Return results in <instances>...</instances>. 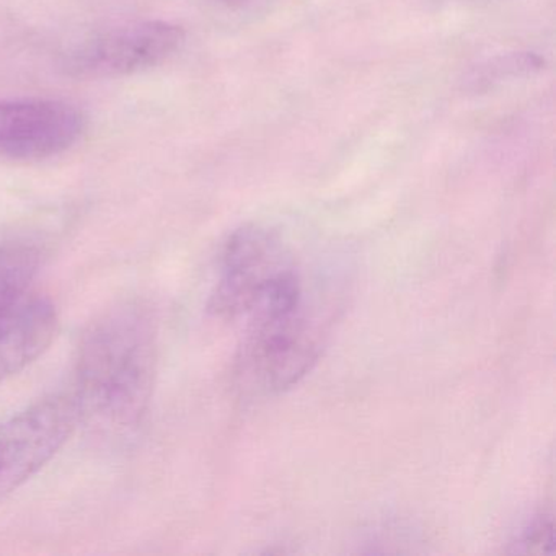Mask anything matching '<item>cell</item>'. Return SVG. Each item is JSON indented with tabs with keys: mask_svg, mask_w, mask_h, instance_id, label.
I'll return each mask as SVG.
<instances>
[{
	"mask_svg": "<svg viewBox=\"0 0 556 556\" xmlns=\"http://www.w3.org/2000/svg\"><path fill=\"white\" fill-rule=\"evenodd\" d=\"M324 340V321L305 295L265 308L249 318L240 350V377L265 395L285 392L311 372Z\"/></svg>",
	"mask_w": 556,
	"mask_h": 556,
	"instance_id": "cell-2",
	"label": "cell"
},
{
	"mask_svg": "<svg viewBox=\"0 0 556 556\" xmlns=\"http://www.w3.org/2000/svg\"><path fill=\"white\" fill-rule=\"evenodd\" d=\"M86 129L76 106L60 100H4L0 102V155L35 161L73 148Z\"/></svg>",
	"mask_w": 556,
	"mask_h": 556,
	"instance_id": "cell-6",
	"label": "cell"
},
{
	"mask_svg": "<svg viewBox=\"0 0 556 556\" xmlns=\"http://www.w3.org/2000/svg\"><path fill=\"white\" fill-rule=\"evenodd\" d=\"M79 425L73 396L53 395L0 422V500L38 473Z\"/></svg>",
	"mask_w": 556,
	"mask_h": 556,
	"instance_id": "cell-5",
	"label": "cell"
},
{
	"mask_svg": "<svg viewBox=\"0 0 556 556\" xmlns=\"http://www.w3.org/2000/svg\"><path fill=\"white\" fill-rule=\"evenodd\" d=\"M58 327L54 305L31 292L0 315V382L37 361L53 343Z\"/></svg>",
	"mask_w": 556,
	"mask_h": 556,
	"instance_id": "cell-7",
	"label": "cell"
},
{
	"mask_svg": "<svg viewBox=\"0 0 556 556\" xmlns=\"http://www.w3.org/2000/svg\"><path fill=\"white\" fill-rule=\"evenodd\" d=\"M301 281L278 233L243 226L227 239L210 308L223 318L250 317L256 308Z\"/></svg>",
	"mask_w": 556,
	"mask_h": 556,
	"instance_id": "cell-3",
	"label": "cell"
},
{
	"mask_svg": "<svg viewBox=\"0 0 556 556\" xmlns=\"http://www.w3.org/2000/svg\"><path fill=\"white\" fill-rule=\"evenodd\" d=\"M457 2H478V0H457Z\"/></svg>",
	"mask_w": 556,
	"mask_h": 556,
	"instance_id": "cell-11",
	"label": "cell"
},
{
	"mask_svg": "<svg viewBox=\"0 0 556 556\" xmlns=\"http://www.w3.org/2000/svg\"><path fill=\"white\" fill-rule=\"evenodd\" d=\"M38 262L40 256L34 247L14 245L0 249V315L30 292Z\"/></svg>",
	"mask_w": 556,
	"mask_h": 556,
	"instance_id": "cell-8",
	"label": "cell"
},
{
	"mask_svg": "<svg viewBox=\"0 0 556 556\" xmlns=\"http://www.w3.org/2000/svg\"><path fill=\"white\" fill-rule=\"evenodd\" d=\"M219 2L233 11H255V9L273 4L276 0H219Z\"/></svg>",
	"mask_w": 556,
	"mask_h": 556,
	"instance_id": "cell-10",
	"label": "cell"
},
{
	"mask_svg": "<svg viewBox=\"0 0 556 556\" xmlns=\"http://www.w3.org/2000/svg\"><path fill=\"white\" fill-rule=\"evenodd\" d=\"M185 31L168 22H136L110 28L74 45L63 56L74 79H113L161 66L180 51Z\"/></svg>",
	"mask_w": 556,
	"mask_h": 556,
	"instance_id": "cell-4",
	"label": "cell"
},
{
	"mask_svg": "<svg viewBox=\"0 0 556 556\" xmlns=\"http://www.w3.org/2000/svg\"><path fill=\"white\" fill-rule=\"evenodd\" d=\"M157 328L139 301L106 308L80 338L74 367L79 425L105 439H125L144 421L154 392Z\"/></svg>",
	"mask_w": 556,
	"mask_h": 556,
	"instance_id": "cell-1",
	"label": "cell"
},
{
	"mask_svg": "<svg viewBox=\"0 0 556 556\" xmlns=\"http://www.w3.org/2000/svg\"><path fill=\"white\" fill-rule=\"evenodd\" d=\"M522 545L526 546L527 553H539V555L549 553L548 548L553 545L552 520L540 519L533 522L523 533Z\"/></svg>",
	"mask_w": 556,
	"mask_h": 556,
	"instance_id": "cell-9",
	"label": "cell"
}]
</instances>
